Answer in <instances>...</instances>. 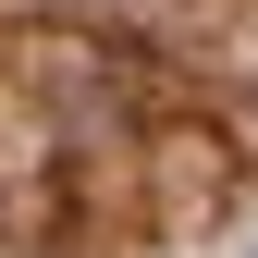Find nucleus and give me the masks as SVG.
I'll list each match as a JSON object with an SVG mask.
<instances>
[{"label": "nucleus", "mask_w": 258, "mask_h": 258, "mask_svg": "<svg viewBox=\"0 0 258 258\" xmlns=\"http://www.w3.org/2000/svg\"><path fill=\"white\" fill-rule=\"evenodd\" d=\"M246 258H258V246H246Z\"/></svg>", "instance_id": "f257e3e1"}]
</instances>
